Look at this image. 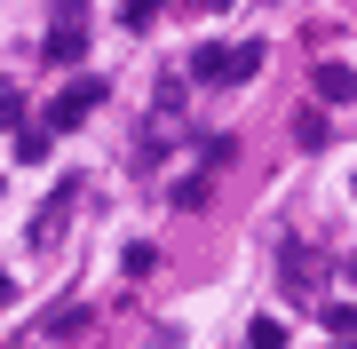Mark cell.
I'll list each match as a JSON object with an SVG mask.
<instances>
[{"label": "cell", "instance_id": "cell-12", "mask_svg": "<svg viewBox=\"0 0 357 349\" xmlns=\"http://www.w3.org/2000/svg\"><path fill=\"white\" fill-rule=\"evenodd\" d=\"M199 8H222V0H199Z\"/></svg>", "mask_w": 357, "mask_h": 349}, {"label": "cell", "instance_id": "cell-7", "mask_svg": "<svg viewBox=\"0 0 357 349\" xmlns=\"http://www.w3.org/2000/svg\"><path fill=\"white\" fill-rule=\"evenodd\" d=\"M16 159H24V167H40V159H48V127H24V135H16Z\"/></svg>", "mask_w": 357, "mask_h": 349}, {"label": "cell", "instance_id": "cell-11", "mask_svg": "<svg viewBox=\"0 0 357 349\" xmlns=\"http://www.w3.org/2000/svg\"><path fill=\"white\" fill-rule=\"evenodd\" d=\"M8 302H16V278H8V270H0V310H8Z\"/></svg>", "mask_w": 357, "mask_h": 349}, {"label": "cell", "instance_id": "cell-2", "mask_svg": "<svg viewBox=\"0 0 357 349\" xmlns=\"http://www.w3.org/2000/svg\"><path fill=\"white\" fill-rule=\"evenodd\" d=\"M96 104H103V79H96V72H88V79H72L64 95H48V135H72Z\"/></svg>", "mask_w": 357, "mask_h": 349}, {"label": "cell", "instance_id": "cell-9", "mask_svg": "<svg viewBox=\"0 0 357 349\" xmlns=\"http://www.w3.org/2000/svg\"><path fill=\"white\" fill-rule=\"evenodd\" d=\"M16 119H24V95H16V88H0V127H16Z\"/></svg>", "mask_w": 357, "mask_h": 349}, {"label": "cell", "instance_id": "cell-3", "mask_svg": "<svg viewBox=\"0 0 357 349\" xmlns=\"http://www.w3.org/2000/svg\"><path fill=\"white\" fill-rule=\"evenodd\" d=\"M79 56H88V24H79V16H64V24L48 32V64H79Z\"/></svg>", "mask_w": 357, "mask_h": 349}, {"label": "cell", "instance_id": "cell-5", "mask_svg": "<svg viewBox=\"0 0 357 349\" xmlns=\"http://www.w3.org/2000/svg\"><path fill=\"white\" fill-rule=\"evenodd\" d=\"M246 349H286V325L278 318H255V325H246Z\"/></svg>", "mask_w": 357, "mask_h": 349}, {"label": "cell", "instance_id": "cell-4", "mask_svg": "<svg viewBox=\"0 0 357 349\" xmlns=\"http://www.w3.org/2000/svg\"><path fill=\"white\" fill-rule=\"evenodd\" d=\"M318 104H357V72L349 64H318Z\"/></svg>", "mask_w": 357, "mask_h": 349}, {"label": "cell", "instance_id": "cell-8", "mask_svg": "<svg viewBox=\"0 0 357 349\" xmlns=\"http://www.w3.org/2000/svg\"><path fill=\"white\" fill-rule=\"evenodd\" d=\"M326 325L333 334H357V302H326Z\"/></svg>", "mask_w": 357, "mask_h": 349}, {"label": "cell", "instance_id": "cell-13", "mask_svg": "<svg viewBox=\"0 0 357 349\" xmlns=\"http://www.w3.org/2000/svg\"><path fill=\"white\" fill-rule=\"evenodd\" d=\"M342 349H357V341H349V334H342Z\"/></svg>", "mask_w": 357, "mask_h": 349}, {"label": "cell", "instance_id": "cell-14", "mask_svg": "<svg viewBox=\"0 0 357 349\" xmlns=\"http://www.w3.org/2000/svg\"><path fill=\"white\" fill-rule=\"evenodd\" d=\"M349 191H357V183H349Z\"/></svg>", "mask_w": 357, "mask_h": 349}, {"label": "cell", "instance_id": "cell-1", "mask_svg": "<svg viewBox=\"0 0 357 349\" xmlns=\"http://www.w3.org/2000/svg\"><path fill=\"white\" fill-rule=\"evenodd\" d=\"M262 72V48L255 40H246V48H215V40H206V48L191 56V79L199 88H230V79H255Z\"/></svg>", "mask_w": 357, "mask_h": 349}, {"label": "cell", "instance_id": "cell-10", "mask_svg": "<svg viewBox=\"0 0 357 349\" xmlns=\"http://www.w3.org/2000/svg\"><path fill=\"white\" fill-rule=\"evenodd\" d=\"M159 8H167V0H128V24L143 32V24H151V16H159Z\"/></svg>", "mask_w": 357, "mask_h": 349}, {"label": "cell", "instance_id": "cell-6", "mask_svg": "<svg viewBox=\"0 0 357 349\" xmlns=\"http://www.w3.org/2000/svg\"><path fill=\"white\" fill-rule=\"evenodd\" d=\"M294 143H302V151H318V143H326V119H318V111H294Z\"/></svg>", "mask_w": 357, "mask_h": 349}]
</instances>
